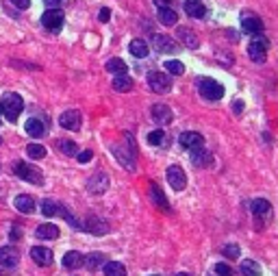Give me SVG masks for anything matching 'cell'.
Returning a JSON list of instances; mask_svg holds the SVG:
<instances>
[{"instance_id":"6da1fadb","label":"cell","mask_w":278,"mask_h":276,"mask_svg":"<svg viewBox=\"0 0 278 276\" xmlns=\"http://www.w3.org/2000/svg\"><path fill=\"white\" fill-rule=\"evenodd\" d=\"M0 109H3V113H5V117L9 122H16L18 117H20V113L24 111V100H22V96L20 94H7L3 100H0Z\"/></svg>"},{"instance_id":"7a4b0ae2","label":"cell","mask_w":278,"mask_h":276,"mask_svg":"<svg viewBox=\"0 0 278 276\" xmlns=\"http://www.w3.org/2000/svg\"><path fill=\"white\" fill-rule=\"evenodd\" d=\"M196 87H198V91H200V96L204 98V100H211V102L220 100V98L224 96V85L217 83L215 78H207V76L198 78Z\"/></svg>"},{"instance_id":"3957f363","label":"cell","mask_w":278,"mask_h":276,"mask_svg":"<svg viewBox=\"0 0 278 276\" xmlns=\"http://www.w3.org/2000/svg\"><path fill=\"white\" fill-rule=\"evenodd\" d=\"M13 170H16V174L22 181H26V183H33V185H42V183H44L42 170L35 168V166H31V163H26V161L16 163V168H13Z\"/></svg>"},{"instance_id":"277c9868","label":"cell","mask_w":278,"mask_h":276,"mask_svg":"<svg viewBox=\"0 0 278 276\" xmlns=\"http://www.w3.org/2000/svg\"><path fill=\"white\" fill-rule=\"evenodd\" d=\"M148 87L155 94H168L172 89V78L165 72H150L148 74Z\"/></svg>"},{"instance_id":"5b68a950","label":"cell","mask_w":278,"mask_h":276,"mask_svg":"<svg viewBox=\"0 0 278 276\" xmlns=\"http://www.w3.org/2000/svg\"><path fill=\"white\" fill-rule=\"evenodd\" d=\"M241 29L246 31L248 35L259 37V35H263V20L256 16V13L243 11V13H241Z\"/></svg>"},{"instance_id":"8992f818","label":"cell","mask_w":278,"mask_h":276,"mask_svg":"<svg viewBox=\"0 0 278 276\" xmlns=\"http://www.w3.org/2000/svg\"><path fill=\"white\" fill-rule=\"evenodd\" d=\"M248 55L252 59L254 63H263L267 59V39L265 37H254L252 42L248 46Z\"/></svg>"},{"instance_id":"52a82bcc","label":"cell","mask_w":278,"mask_h":276,"mask_svg":"<svg viewBox=\"0 0 278 276\" xmlns=\"http://www.w3.org/2000/svg\"><path fill=\"white\" fill-rule=\"evenodd\" d=\"M165 176H168V183L172 185V189H176V192H183L187 187V176H185L181 166H170Z\"/></svg>"},{"instance_id":"ba28073f","label":"cell","mask_w":278,"mask_h":276,"mask_svg":"<svg viewBox=\"0 0 278 276\" xmlns=\"http://www.w3.org/2000/svg\"><path fill=\"white\" fill-rule=\"evenodd\" d=\"M42 24H44L50 33H59V31H61V26H63V11H59V9L44 11Z\"/></svg>"},{"instance_id":"9c48e42d","label":"cell","mask_w":278,"mask_h":276,"mask_svg":"<svg viewBox=\"0 0 278 276\" xmlns=\"http://www.w3.org/2000/svg\"><path fill=\"white\" fill-rule=\"evenodd\" d=\"M109 189V176L104 172H98L96 176H91L87 181V192L94 196H102Z\"/></svg>"},{"instance_id":"30bf717a","label":"cell","mask_w":278,"mask_h":276,"mask_svg":"<svg viewBox=\"0 0 278 276\" xmlns=\"http://www.w3.org/2000/svg\"><path fill=\"white\" fill-rule=\"evenodd\" d=\"M81 122H83V117H81V113H78L76 109L63 111L61 117H59V124H61L65 130H78V128H81Z\"/></svg>"},{"instance_id":"8fae6325","label":"cell","mask_w":278,"mask_h":276,"mask_svg":"<svg viewBox=\"0 0 278 276\" xmlns=\"http://www.w3.org/2000/svg\"><path fill=\"white\" fill-rule=\"evenodd\" d=\"M178 142H181V146L185 150H196V148H202L204 137L200 133H196V130H185V133H181V137H178Z\"/></svg>"},{"instance_id":"7c38bea8","label":"cell","mask_w":278,"mask_h":276,"mask_svg":"<svg viewBox=\"0 0 278 276\" xmlns=\"http://www.w3.org/2000/svg\"><path fill=\"white\" fill-rule=\"evenodd\" d=\"M152 120H155L157 124H161V126H165V124H172V120H174V113H172V109L168 107V104H152Z\"/></svg>"},{"instance_id":"4fadbf2b","label":"cell","mask_w":278,"mask_h":276,"mask_svg":"<svg viewBox=\"0 0 278 276\" xmlns=\"http://www.w3.org/2000/svg\"><path fill=\"white\" fill-rule=\"evenodd\" d=\"M250 209H252V215L254 218H259V222L263 224L267 218H272V205H269L267 200H263V198H256L250 202Z\"/></svg>"},{"instance_id":"5bb4252c","label":"cell","mask_w":278,"mask_h":276,"mask_svg":"<svg viewBox=\"0 0 278 276\" xmlns=\"http://www.w3.org/2000/svg\"><path fill=\"white\" fill-rule=\"evenodd\" d=\"M18 261H20V250L16 246H3L0 248V265L16 267Z\"/></svg>"},{"instance_id":"9a60e30c","label":"cell","mask_w":278,"mask_h":276,"mask_svg":"<svg viewBox=\"0 0 278 276\" xmlns=\"http://www.w3.org/2000/svg\"><path fill=\"white\" fill-rule=\"evenodd\" d=\"M176 35L183 42V46H187V48H198V46H200V39H198L196 31L189 29V26H178Z\"/></svg>"},{"instance_id":"2e32d148","label":"cell","mask_w":278,"mask_h":276,"mask_svg":"<svg viewBox=\"0 0 278 276\" xmlns=\"http://www.w3.org/2000/svg\"><path fill=\"white\" fill-rule=\"evenodd\" d=\"M31 259L35 261L37 265H50L52 263V250L44 246H35L31 248Z\"/></svg>"},{"instance_id":"e0dca14e","label":"cell","mask_w":278,"mask_h":276,"mask_svg":"<svg viewBox=\"0 0 278 276\" xmlns=\"http://www.w3.org/2000/svg\"><path fill=\"white\" fill-rule=\"evenodd\" d=\"M85 228H87L91 235H107L109 233V222L91 215V218H87V222H85Z\"/></svg>"},{"instance_id":"ac0fdd59","label":"cell","mask_w":278,"mask_h":276,"mask_svg":"<svg viewBox=\"0 0 278 276\" xmlns=\"http://www.w3.org/2000/svg\"><path fill=\"white\" fill-rule=\"evenodd\" d=\"M155 48L159 52H178V42L170 35H155Z\"/></svg>"},{"instance_id":"d6986e66","label":"cell","mask_w":278,"mask_h":276,"mask_svg":"<svg viewBox=\"0 0 278 276\" xmlns=\"http://www.w3.org/2000/svg\"><path fill=\"white\" fill-rule=\"evenodd\" d=\"M185 13L189 18H196V20H202L207 16V7H204L200 0H185Z\"/></svg>"},{"instance_id":"ffe728a7","label":"cell","mask_w":278,"mask_h":276,"mask_svg":"<svg viewBox=\"0 0 278 276\" xmlns=\"http://www.w3.org/2000/svg\"><path fill=\"white\" fill-rule=\"evenodd\" d=\"M191 163H194L196 168H207L213 163V157L204 148H196V150H191Z\"/></svg>"},{"instance_id":"44dd1931","label":"cell","mask_w":278,"mask_h":276,"mask_svg":"<svg viewBox=\"0 0 278 276\" xmlns=\"http://www.w3.org/2000/svg\"><path fill=\"white\" fill-rule=\"evenodd\" d=\"M150 196H152L155 205L161 209V211H168V209H170V202H168V198H165V192L157 185V183H150Z\"/></svg>"},{"instance_id":"7402d4cb","label":"cell","mask_w":278,"mask_h":276,"mask_svg":"<svg viewBox=\"0 0 278 276\" xmlns=\"http://www.w3.org/2000/svg\"><path fill=\"white\" fill-rule=\"evenodd\" d=\"M104 261H107V257H104L102 252H91L89 257H85V261H83V265L87 267L89 272H96L98 267H102L104 265Z\"/></svg>"},{"instance_id":"603a6c76","label":"cell","mask_w":278,"mask_h":276,"mask_svg":"<svg viewBox=\"0 0 278 276\" xmlns=\"http://www.w3.org/2000/svg\"><path fill=\"white\" fill-rule=\"evenodd\" d=\"M83 261L85 257L78 250H70V252H65V257H63V265L68 267V270H76V267H81L83 265Z\"/></svg>"},{"instance_id":"cb8c5ba5","label":"cell","mask_w":278,"mask_h":276,"mask_svg":"<svg viewBox=\"0 0 278 276\" xmlns=\"http://www.w3.org/2000/svg\"><path fill=\"white\" fill-rule=\"evenodd\" d=\"M16 209H18L20 213L29 215V213L35 211V200H33L31 196H24V194L22 196H16Z\"/></svg>"},{"instance_id":"d4e9b609","label":"cell","mask_w":278,"mask_h":276,"mask_svg":"<svg viewBox=\"0 0 278 276\" xmlns=\"http://www.w3.org/2000/svg\"><path fill=\"white\" fill-rule=\"evenodd\" d=\"M111 87H113L115 91H120V94H126V91L133 89V81H130L126 74H117L113 78V83H111Z\"/></svg>"},{"instance_id":"484cf974","label":"cell","mask_w":278,"mask_h":276,"mask_svg":"<svg viewBox=\"0 0 278 276\" xmlns=\"http://www.w3.org/2000/svg\"><path fill=\"white\" fill-rule=\"evenodd\" d=\"M26 133L31 137H42L46 133V124L37 117H31V120H26Z\"/></svg>"},{"instance_id":"4316f807","label":"cell","mask_w":278,"mask_h":276,"mask_svg":"<svg viewBox=\"0 0 278 276\" xmlns=\"http://www.w3.org/2000/svg\"><path fill=\"white\" fill-rule=\"evenodd\" d=\"M159 22L165 24V26H174L178 22V16H176V11L172 9V7H165V9H159Z\"/></svg>"},{"instance_id":"83f0119b","label":"cell","mask_w":278,"mask_h":276,"mask_svg":"<svg viewBox=\"0 0 278 276\" xmlns=\"http://www.w3.org/2000/svg\"><path fill=\"white\" fill-rule=\"evenodd\" d=\"M128 50H130V55L137 57V59L148 57V44H146L144 39H133L130 46H128Z\"/></svg>"},{"instance_id":"f1b7e54d","label":"cell","mask_w":278,"mask_h":276,"mask_svg":"<svg viewBox=\"0 0 278 276\" xmlns=\"http://www.w3.org/2000/svg\"><path fill=\"white\" fill-rule=\"evenodd\" d=\"M239 272L243 276H261V265L256 263V261H252V259H246V261H241Z\"/></svg>"},{"instance_id":"f546056e","label":"cell","mask_w":278,"mask_h":276,"mask_svg":"<svg viewBox=\"0 0 278 276\" xmlns=\"http://www.w3.org/2000/svg\"><path fill=\"white\" fill-rule=\"evenodd\" d=\"M104 68H107V72H111V74H115V76H117V74H126V70H128L126 63H124L122 59H117V57H115V59H109Z\"/></svg>"},{"instance_id":"4dcf8cb0","label":"cell","mask_w":278,"mask_h":276,"mask_svg":"<svg viewBox=\"0 0 278 276\" xmlns=\"http://www.w3.org/2000/svg\"><path fill=\"white\" fill-rule=\"evenodd\" d=\"M104 276H126V267L120 261H109L104 263Z\"/></svg>"},{"instance_id":"1f68e13d","label":"cell","mask_w":278,"mask_h":276,"mask_svg":"<svg viewBox=\"0 0 278 276\" xmlns=\"http://www.w3.org/2000/svg\"><path fill=\"white\" fill-rule=\"evenodd\" d=\"M37 237L57 239V237H59V226H55V224H42V226L37 228Z\"/></svg>"},{"instance_id":"d6a6232c","label":"cell","mask_w":278,"mask_h":276,"mask_svg":"<svg viewBox=\"0 0 278 276\" xmlns=\"http://www.w3.org/2000/svg\"><path fill=\"white\" fill-rule=\"evenodd\" d=\"M168 137H165L163 130H152V133H148V137H146V142L150 144V146H168Z\"/></svg>"},{"instance_id":"836d02e7","label":"cell","mask_w":278,"mask_h":276,"mask_svg":"<svg viewBox=\"0 0 278 276\" xmlns=\"http://www.w3.org/2000/svg\"><path fill=\"white\" fill-rule=\"evenodd\" d=\"M26 155L33 157V159H44V157L48 155V150L44 146H39V144H29V146H26Z\"/></svg>"},{"instance_id":"e575fe53","label":"cell","mask_w":278,"mask_h":276,"mask_svg":"<svg viewBox=\"0 0 278 276\" xmlns=\"http://www.w3.org/2000/svg\"><path fill=\"white\" fill-rule=\"evenodd\" d=\"M57 213H61V218H63L65 222H68V224H70L72 228H81V222H78V220H76L74 215H72V213H70L65 207H61V205H59V207H57Z\"/></svg>"},{"instance_id":"d590c367","label":"cell","mask_w":278,"mask_h":276,"mask_svg":"<svg viewBox=\"0 0 278 276\" xmlns=\"http://www.w3.org/2000/svg\"><path fill=\"white\" fill-rule=\"evenodd\" d=\"M59 150H61V153H65L68 157H76V155H78L76 144L70 142V140H61V142H59Z\"/></svg>"},{"instance_id":"8d00e7d4","label":"cell","mask_w":278,"mask_h":276,"mask_svg":"<svg viewBox=\"0 0 278 276\" xmlns=\"http://www.w3.org/2000/svg\"><path fill=\"white\" fill-rule=\"evenodd\" d=\"M222 254H224V257H228V259H239V254H241V248L239 246H237V244H226V246H224L222 248Z\"/></svg>"},{"instance_id":"74e56055","label":"cell","mask_w":278,"mask_h":276,"mask_svg":"<svg viewBox=\"0 0 278 276\" xmlns=\"http://www.w3.org/2000/svg\"><path fill=\"white\" fill-rule=\"evenodd\" d=\"M165 70H168L170 74H183L185 65L181 61H176V59H172V61H165Z\"/></svg>"},{"instance_id":"f35d334b","label":"cell","mask_w":278,"mask_h":276,"mask_svg":"<svg viewBox=\"0 0 278 276\" xmlns=\"http://www.w3.org/2000/svg\"><path fill=\"white\" fill-rule=\"evenodd\" d=\"M57 207H59V205H55L52 200H44V202H42V213L48 215V218H52V215H57Z\"/></svg>"},{"instance_id":"ab89813d","label":"cell","mask_w":278,"mask_h":276,"mask_svg":"<svg viewBox=\"0 0 278 276\" xmlns=\"http://www.w3.org/2000/svg\"><path fill=\"white\" fill-rule=\"evenodd\" d=\"M215 274L217 276H233V267H228L226 263H215Z\"/></svg>"},{"instance_id":"60d3db41","label":"cell","mask_w":278,"mask_h":276,"mask_svg":"<svg viewBox=\"0 0 278 276\" xmlns=\"http://www.w3.org/2000/svg\"><path fill=\"white\" fill-rule=\"evenodd\" d=\"M91 157H94V153H91V150H85V153L76 155V159H78V163H89Z\"/></svg>"},{"instance_id":"b9f144b4","label":"cell","mask_w":278,"mask_h":276,"mask_svg":"<svg viewBox=\"0 0 278 276\" xmlns=\"http://www.w3.org/2000/svg\"><path fill=\"white\" fill-rule=\"evenodd\" d=\"M13 7H18V9H29L31 7V0H9Z\"/></svg>"},{"instance_id":"7bdbcfd3","label":"cell","mask_w":278,"mask_h":276,"mask_svg":"<svg viewBox=\"0 0 278 276\" xmlns=\"http://www.w3.org/2000/svg\"><path fill=\"white\" fill-rule=\"evenodd\" d=\"M109 18H111V11L107 9V7H102L100 9V22H109Z\"/></svg>"},{"instance_id":"ee69618b","label":"cell","mask_w":278,"mask_h":276,"mask_svg":"<svg viewBox=\"0 0 278 276\" xmlns=\"http://www.w3.org/2000/svg\"><path fill=\"white\" fill-rule=\"evenodd\" d=\"M20 235H22V233H20V228H18V226H13L9 237H11V241H16V239H20Z\"/></svg>"},{"instance_id":"f6af8a7d","label":"cell","mask_w":278,"mask_h":276,"mask_svg":"<svg viewBox=\"0 0 278 276\" xmlns=\"http://www.w3.org/2000/svg\"><path fill=\"white\" fill-rule=\"evenodd\" d=\"M155 5L159 7V9H165V7L172 5V0H155Z\"/></svg>"},{"instance_id":"bcb514c9","label":"cell","mask_w":278,"mask_h":276,"mask_svg":"<svg viewBox=\"0 0 278 276\" xmlns=\"http://www.w3.org/2000/svg\"><path fill=\"white\" fill-rule=\"evenodd\" d=\"M233 111H235V113H241V111H243V102L241 100H235L233 102Z\"/></svg>"},{"instance_id":"7dc6e473","label":"cell","mask_w":278,"mask_h":276,"mask_svg":"<svg viewBox=\"0 0 278 276\" xmlns=\"http://www.w3.org/2000/svg\"><path fill=\"white\" fill-rule=\"evenodd\" d=\"M176 276H191V274H176Z\"/></svg>"},{"instance_id":"c3c4849f","label":"cell","mask_w":278,"mask_h":276,"mask_svg":"<svg viewBox=\"0 0 278 276\" xmlns=\"http://www.w3.org/2000/svg\"><path fill=\"white\" fill-rule=\"evenodd\" d=\"M0 144H3V137H0Z\"/></svg>"},{"instance_id":"681fc988","label":"cell","mask_w":278,"mask_h":276,"mask_svg":"<svg viewBox=\"0 0 278 276\" xmlns=\"http://www.w3.org/2000/svg\"><path fill=\"white\" fill-rule=\"evenodd\" d=\"M50 3H57V0H50Z\"/></svg>"},{"instance_id":"f907efd6","label":"cell","mask_w":278,"mask_h":276,"mask_svg":"<svg viewBox=\"0 0 278 276\" xmlns=\"http://www.w3.org/2000/svg\"><path fill=\"white\" fill-rule=\"evenodd\" d=\"M0 113H3V109H0Z\"/></svg>"}]
</instances>
